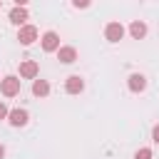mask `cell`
<instances>
[{"label":"cell","mask_w":159,"mask_h":159,"mask_svg":"<svg viewBox=\"0 0 159 159\" xmlns=\"http://www.w3.org/2000/svg\"><path fill=\"white\" fill-rule=\"evenodd\" d=\"M37 37H40V32H37L35 25H25V27L17 30V40H20V45H25V47H30Z\"/></svg>","instance_id":"3"},{"label":"cell","mask_w":159,"mask_h":159,"mask_svg":"<svg viewBox=\"0 0 159 159\" xmlns=\"http://www.w3.org/2000/svg\"><path fill=\"white\" fill-rule=\"evenodd\" d=\"M7 122L12 124V127H25L27 122H30V112L27 109H10V114H7Z\"/></svg>","instance_id":"5"},{"label":"cell","mask_w":159,"mask_h":159,"mask_svg":"<svg viewBox=\"0 0 159 159\" xmlns=\"http://www.w3.org/2000/svg\"><path fill=\"white\" fill-rule=\"evenodd\" d=\"M129 35H132L134 40H144V37H147V25H144L142 20H134V22L129 25Z\"/></svg>","instance_id":"11"},{"label":"cell","mask_w":159,"mask_h":159,"mask_svg":"<svg viewBox=\"0 0 159 159\" xmlns=\"http://www.w3.org/2000/svg\"><path fill=\"white\" fill-rule=\"evenodd\" d=\"M32 94L40 97V99L47 97V94H50V82H47V80H35V82H32Z\"/></svg>","instance_id":"12"},{"label":"cell","mask_w":159,"mask_h":159,"mask_svg":"<svg viewBox=\"0 0 159 159\" xmlns=\"http://www.w3.org/2000/svg\"><path fill=\"white\" fill-rule=\"evenodd\" d=\"M20 89H22V80H20V77L7 75V77H2V80H0V92H2L5 97H17V94H20Z\"/></svg>","instance_id":"1"},{"label":"cell","mask_w":159,"mask_h":159,"mask_svg":"<svg viewBox=\"0 0 159 159\" xmlns=\"http://www.w3.org/2000/svg\"><path fill=\"white\" fill-rule=\"evenodd\" d=\"M134 159H152V149H149V147L137 149V152H134Z\"/></svg>","instance_id":"13"},{"label":"cell","mask_w":159,"mask_h":159,"mask_svg":"<svg viewBox=\"0 0 159 159\" xmlns=\"http://www.w3.org/2000/svg\"><path fill=\"white\" fill-rule=\"evenodd\" d=\"M2 157H5V147L0 144V159H2Z\"/></svg>","instance_id":"17"},{"label":"cell","mask_w":159,"mask_h":159,"mask_svg":"<svg viewBox=\"0 0 159 159\" xmlns=\"http://www.w3.org/2000/svg\"><path fill=\"white\" fill-rule=\"evenodd\" d=\"M72 7H77V10H80V7H89V2H87V0H75Z\"/></svg>","instance_id":"15"},{"label":"cell","mask_w":159,"mask_h":159,"mask_svg":"<svg viewBox=\"0 0 159 159\" xmlns=\"http://www.w3.org/2000/svg\"><path fill=\"white\" fill-rule=\"evenodd\" d=\"M7 114H10V109L5 107V102H0V119H7Z\"/></svg>","instance_id":"14"},{"label":"cell","mask_w":159,"mask_h":159,"mask_svg":"<svg viewBox=\"0 0 159 159\" xmlns=\"http://www.w3.org/2000/svg\"><path fill=\"white\" fill-rule=\"evenodd\" d=\"M84 89V80L80 77V75H70L67 80H65V92L67 94H80Z\"/></svg>","instance_id":"8"},{"label":"cell","mask_w":159,"mask_h":159,"mask_svg":"<svg viewBox=\"0 0 159 159\" xmlns=\"http://www.w3.org/2000/svg\"><path fill=\"white\" fill-rule=\"evenodd\" d=\"M17 72H20V77L22 80H37V72H40V65L35 62V60H22L20 62V67H17Z\"/></svg>","instance_id":"2"},{"label":"cell","mask_w":159,"mask_h":159,"mask_svg":"<svg viewBox=\"0 0 159 159\" xmlns=\"http://www.w3.org/2000/svg\"><path fill=\"white\" fill-rule=\"evenodd\" d=\"M27 7H22V5H15L12 10H10V22L12 25H17V27H25L27 25Z\"/></svg>","instance_id":"6"},{"label":"cell","mask_w":159,"mask_h":159,"mask_svg":"<svg viewBox=\"0 0 159 159\" xmlns=\"http://www.w3.org/2000/svg\"><path fill=\"white\" fill-rule=\"evenodd\" d=\"M0 7H2V2H0Z\"/></svg>","instance_id":"18"},{"label":"cell","mask_w":159,"mask_h":159,"mask_svg":"<svg viewBox=\"0 0 159 159\" xmlns=\"http://www.w3.org/2000/svg\"><path fill=\"white\" fill-rule=\"evenodd\" d=\"M127 84H129V89H132L134 94H139V92H144V89H147V77H144V75H139V72H132V75H129V80H127Z\"/></svg>","instance_id":"9"},{"label":"cell","mask_w":159,"mask_h":159,"mask_svg":"<svg viewBox=\"0 0 159 159\" xmlns=\"http://www.w3.org/2000/svg\"><path fill=\"white\" fill-rule=\"evenodd\" d=\"M152 139L159 144V124H154V127H152Z\"/></svg>","instance_id":"16"},{"label":"cell","mask_w":159,"mask_h":159,"mask_svg":"<svg viewBox=\"0 0 159 159\" xmlns=\"http://www.w3.org/2000/svg\"><path fill=\"white\" fill-rule=\"evenodd\" d=\"M62 45H60V35L55 32V30H47L45 35H42V50L45 52H57Z\"/></svg>","instance_id":"4"},{"label":"cell","mask_w":159,"mask_h":159,"mask_svg":"<svg viewBox=\"0 0 159 159\" xmlns=\"http://www.w3.org/2000/svg\"><path fill=\"white\" fill-rule=\"evenodd\" d=\"M104 37H107L109 42H119V40L124 37V27H122V22H107V27H104Z\"/></svg>","instance_id":"7"},{"label":"cell","mask_w":159,"mask_h":159,"mask_svg":"<svg viewBox=\"0 0 159 159\" xmlns=\"http://www.w3.org/2000/svg\"><path fill=\"white\" fill-rule=\"evenodd\" d=\"M57 60H60L62 65H72V62L77 60V50H75L72 45H62V47L57 50Z\"/></svg>","instance_id":"10"}]
</instances>
